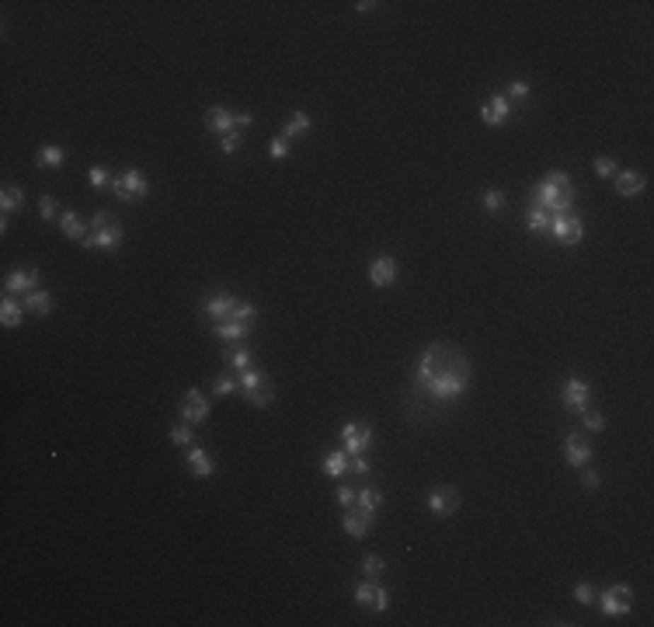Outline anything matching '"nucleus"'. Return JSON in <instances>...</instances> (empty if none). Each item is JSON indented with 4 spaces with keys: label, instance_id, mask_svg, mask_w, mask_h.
I'll return each mask as SVG.
<instances>
[{
    "label": "nucleus",
    "instance_id": "nucleus-5",
    "mask_svg": "<svg viewBox=\"0 0 654 627\" xmlns=\"http://www.w3.org/2000/svg\"><path fill=\"white\" fill-rule=\"evenodd\" d=\"M112 192H115V199H119V203H139V199H147V196H150V181H147V174H143V171L129 167V171H122V174L112 181Z\"/></svg>",
    "mask_w": 654,
    "mask_h": 627
},
{
    "label": "nucleus",
    "instance_id": "nucleus-48",
    "mask_svg": "<svg viewBox=\"0 0 654 627\" xmlns=\"http://www.w3.org/2000/svg\"><path fill=\"white\" fill-rule=\"evenodd\" d=\"M348 467H352L355 474H369V460L362 457V453H359V457H352V463H348Z\"/></svg>",
    "mask_w": 654,
    "mask_h": 627
},
{
    "label": "nucleus",
    "instance_id": "nucleus-20",
    "mask_svg": "<svg viewBox=\"0 0 654 627\" xmlns=\"http://www.w3.org/2000/svg\"><path fill=\"white\" fill-rule=\"evenodd\" d=\"M59 227H63V237H67V241H81V244L87 241V234H91V227L84 223V216L74 213V209L59 216Z\"/></svg>",
    "mask_w": 654,
    "mask_h": 627
},
{
    "label": "nucleus",
    "instance_id": "nucleus-18",
    "mask_svg": "<svg viewBox=\"0 0 654 627\" xmlns=\"http://www.w3.org/2000/svg\"><path fill=\"white\" fill-rule=\"evenodd\" d=\"M616 192L619 196H626V199H637L644 188H648V178L641 174V171H616Z\"/></svg>",
    "mask_w": 654,
    "mask_h": 627
},
{
    "label": "nucleus",
    "instance_id": "nucleus-31",
    "mask_svg": "<svg viewBox=\"0 0 654 627\" xmlns=\"http://www.w3.org/2000/svg\"><path fill=\"white\" fill-rule=\"evenodd\" d=\"M526 227H529L532 234H550V213L546 209H529V216H526Z\"/></svg>",
    "mask_w": 654,
    "mask_h": 627
},
{
    "label": "nucleus",
    "instance_id": "nucleus-1",
    "mask_svg": "<svg viewBox=\"0 0 654 627\" xmlns=\"http://www.w3.org/2000/svg\"><path fill=\"white\" fill-rule=\"evenodd\" d=\"M414 380L421 390H428L432 397L439 401H456L466 387H470V359L449 345V341H432L421 359H418V370H414Z\"/></svg>",
    "mask_w": 654,
    "mask_h": 627
},
{
    "label": "nucleus",
    "instance_id": "nucleus-36",
    "mask_svg": "<svg viewBox=\"0 0 654 627\" xmlns=\"http://www.w3.org/2000/svg\"><path fill=\"white\" fill-rule=\"evenodd\" d=\"M234 390H241V383H237L234 376H216V380H212V397H226V394H234Z\"/></svg>",
    "mask_w": 654,
    "mask_h": 627
},
{
    "label": "nucleus",
    "instance_id": "nucleus-37",
    "mask_svg": "<svg viewBox=\"0 0 654 627\" xmlns=\"http://www.w3.org/2000/svg\"><path fill=\"white\" fill-rule=\"evenodd\" d=\"M272 387H265V390H254V394H247V405L251 408H272Z\"/></svg>",
    "mask_w": 654,
    "mask_h": 627
},
{
    "label": "nucleus",
    "instance_id": "nucleus-21",
    "mask_svg": "<svg viewBox=\"0 0 654 627\" xmlns=\"http://www.w3.org/2000/svg\"><path fill=\"white\" fill-rule=\"evenodd\" d=\"M212 334L219 341H244L251 334V324L247 321H219V324H212Z\"/></svg>",
    "mask_w": 654,
    "mask_h": 627
},
{
    "label": "nucleus",
    "instance_id": "nucleus-27",
    "mask_svg": "<svg viewBox=\"0 0 654 627\" xmlns=\"http://www.w3.org/2000/svg\"><path fill=\"white\" fill-rule=\"evenodd\" d=\"M25 206V188H18V185H4V192H0V209H4V216H11L14 209Z\"/></svg>",
    "mask_w": 654,
    "mask_h": 627
},
{
    "label": "nucleus",
    "instance_id": "nucleus-3",
    "mask_svg": "<svg viewBox=\"0 0 654 627\" xmlns=\"http://www.w3.org/2000/svg\"><path fill=\"white\" fill-rule=\"evenodd\" d=\"M125 241V230H122V223L112 216V213H105V209H98L94 216H91V234H87V241H84L81 248H87V251H94V248H101V251H115L119 244Z\"/></svg>",
    "mask_w": 654,
    "mask_h": 627
},
{
    "label": "nucleus",
    "instance_id": "nucleus-4",
    "mask_svg": "<svg viewBox=\"0 0 654 627\" xmlns=\"http://www.w3.org/2000/svg\"><path fill=\"white\" fill-rule=\"evenodd\" d=\"M202 314L212 317V324H219V321H247V324H251V321L258 317L254 303H244L241 296H230V293L209 296L202 303Z\"/></svg>",
    "mask_w": 654,
    "mask_h": 627
},
{
    "label": "nucleus",
    "instance_id": "nucleus-16",
    "mask_svg": "<svg viewBox=\"0 0 654 627\" xmlns=\"http://www.w3.org/2000/svg\"><path fill=\"white\" fill-rule=\"evenodd\" d=\"M508 115H512V101L505 94H490L484 101V108H481V123L484 125H505Z\"/></svg>",
    "mask_w": 654,
    "mask_h": 627
},
{
    "label": "nucleus",
    "instance_id": "nucleus-11",
    "mask_svg": "<svg viewBox=\"0 0 654 627\" xmlns=\"http://www.w3.org/2000/svg\"><path fill=\"white\" fill-rule=\"evenodd\" d=\"M459 502H463V495H459V488H435L432 495H428V512L435 516V519H449L452 512L459 509Z\"/></svg>",
    "mask_w": 654,
    "mask_h": 627
},
{
    "label": "nucleus",
    "instance_id": "nucleus-8",
    "mask_svg": "<svg viewBox=\"0 0 654 627\" xmlns=\"http://www.w3.org/2000/svg\"><path fill=\"white\" fill-rule=\"evenodd\" d=\"M341 446L348 457H359L372 446V425L369 422H345L341 425Z\"/></svg>",
    "mask_w": 654,
    "mask_h": 627
},
{
    "label": "nucleus",
    "instance_id": "nucleus-14",
    "mask_svg": "<svg viewBox=\"0 0 654 627\" xmlns=\"http://www.w3.org/2000/svg\"><path fill=\"white\" fill-rule=\"evenodd\" d=\"M39 283H42L39 269H18V272H11V276L4 279V293H7V296H14V293H21V296H25V293L35 290Z\"/></svg>",
    "mask_w": 654,
    "mask_h": 627
},
{
    "label": "nucleus",
    "instance_id": "nucleus-22",
    "mask_svg": "<svg viewBox=\"0 0 654 627\" xmlns=\"http://www.w3.org/2000/svg\"><path fill=\"white\" fill-rule=\"evenodd\" d=\"M369 523H372V519H369V516H362L359 509H355V512L348 509V512H345V519H341L345 533H348V537H355V541H362V537L369 533Z\"/></svg>",
    "mask_w": 654,
    "mask_h": 627
},
{
    "label": "nucleus",
    "instance_id": "nucleus-9",
    "mask_svg": "<svg viewBox=\"0 0 654 627\" xmlns=\"http://www.w3.org/2000/svg\"><path fill=\"white\" fill-rule=\"evenodd\" d=\"M561 401H564V408L568 412H588V401H592V387H588V380H581V376H568L564 380V390H561Z\"/></svg>",
    "mask_w": 654,
    "mask_h": 627
},
{
    "label": "nucleus",
    "instance_id": "nucleus-13",
    "mask_svg": "<svg viewBox=\"0 0 654 627\" xmlns=\"http://www.w3.org/2000/svg\"><path fill=\"white\" fill-rule=\"evenodd\" d=\"M369 283H372L376 290H386V286H394V283H397V261H394L390 254H379V258H372V265H369Z\"/></svg>",
    "mask_w": 654,
    "mask_h": 627
},
{
    "label": "nucleus",
    "instance_id": "nucleus-34",
    "mask_svg": "<svg viewBox=\"0 0 654 627\" xmlns=\"http://www.w3.org/2000/svg\"><path fill=\"white\" fill-rule=\"evenodd\" d=\"M226 363L241 373V370H251V366H254V356H251V349L244 345V349H237V352H226Z\"/></svg>",
    "mask_w": 654,
    "mask_h": 627
},
{
    "label": "nucleus",
    "instance_id": "nucleus-15",
    "mask_svg": "<svg viewBox=\"0 0 654 627\" xmlns=\"http://www.w3.org/2000/svg\"><path fill=\"white\" fill-rule=\"evenodd\" d=\"M564 460H568L571 467H588V460H592V443H588L585 436H578V432H568V436H564Z\"/></svg>",
    "mask_w": 654,
    "mask_h": 627
},
{
    "label": "nucleus",
    "instance_id": "nucleus-47",
    "mask_svg": "<svg viewBox=\"0 0 654 627\" xmlns=\"http://www.w3.org/2000/svg\"><path fill=\"white\" fill-rule=\"evenodd\" d=\"M581 485H585V488H588V492H595V488H599V485H602V478H599V474H595V470H585V478H581Z\"/></svg>",
    "mask_w": 654,
    "mask_h": 627
},
{
    "label": "nucleus",
    "instance_id": "nucleus-7",
    "mask_svg": "<svg viewBox=\"0 0 654 627\" xmlns=\"http://www.w3.org/2000/svg\"><path fill=\"white\" fill-rule=\"evenodd\" d=\"M550 234H553V241H561V244H581V237H585V223H581V216L578 213H557V216H550Z\"/></svg>",
    "mask_w": 654,
    "mask_h": 627
},
{
    "label": "nucleus",
    "instance_id": "nucleus-12",
    "mask_svg": "<svg viewBox=\"0 0 654 627\" xmlns=\"http://www.w3.org/2000/svg\"><path fill=\"white\" fill-rule=\"evenodd\" d=\"M205 418H209V397H205L199 387H192V390L185 394V401H181V422L199 425Z\"/></svg>",
    "mask_w": 654,
    "mask_h": 627
},
{
    "label": "nucleus",
    "instance_id": "nucleus-38",
    "mask_svg": "<svg viewBox=\"0 0 654 627\" xmlns=\"http://www.w3.org/2000/svg\"><path fill=\"white\" fill-rule=\"evenodd\" d=\"M481 203H484V209H488V213H498V209L505 206V192H501V188H488Z\"/></svg>",
    "mask_w": 654,
    "mask_h": 627
},
{
    "label": "nucleus",
    "instance_id": "nucleus-30",
    "mask_svg": "<svg viewBox=\"0 0 654 627\" xmlns=\"http://www.w3.org/2000/svg\"><path fill=\"white\" fill-rule=\"evenodd\" d=\"M303 132H310V115H306V112H292L289 123L282 125V136H286V140H296V136H303Z\"/></svg>",
    "mask_w": 654,
    "mask_h": 627
},
{
    "label": "nucleus",
    "instance_id": "nucleus-29",
    "mask_svg": "<svg viewBox=\"0 0 654 627\" xmlns=\"http://www.w3.org/2000/svg\"><path fill=\"white\" fill-rule=\"evenodd\" d=\"M63 161H67V150H63V147H56V143L39 147V157H35V164L39 167H59Z\"/></svg>",
    "mask_w": 654,
    "mask_h": 627
},
{
    "label": "nucleus",
    "instance_id": "nucleus-45",
    "mask_svg": "<svg viewBox=\"0 0 654 627\" xmlns=\"http://www.w3.org/2000/svg\"><path fill=\"white\" fill-rule=\"evenodd\" d=\"M508 94H512V98H519V101H526V98H529V84L526 81H512L508 84Z\"/></svg>",
    "mask_w": 654,
    "mask_h": 627
},
{
    "label": "nucleus",
    "instance_id": "nucleus-43",
    "mask_svg": "<svg viewBox=\"0 0 654 627\" xmlns=\"http://www.w3.org/2000/svg\"><path fill=\"white\" fill-rule=\"evenodd\" d=\"M585 415V429L588 432H602L606 429V415H599V412H581Z\"/></svg>",
    "mask_w": 654,
    "mask_h": 627
},
{
    "label": "nucleus",
    "instance_id": "nucleus-42",
    "mask_svg": "<svg viewBox=\"0 0 654 627\" xmlns=\"http://www.w3.org/2000/svg\"><path fill=\"white\" fill-rule=\"evenodd\" d=\"M56 213H59V203H56L52 196H42V199H39V216H42V220H52Z\"/></svg>",
    "mask_w": 654,
    "mask_h": 627
},
{
    "label": "nucleus",
    "instance_id": "nucleus-49",
    "mask_svg": "<svg viewBox=\"0 0 654 627\" xmlns=\"http://www.w3.org/2000/svg\"><path fill=\"white\" fill-rule=\"evenodd\" d=\"M376 7H379V4H372V0H359V4H355L359 14H369V11H376Z\"/></svg>",
    "mask_w": 654,
    "mask_h": 627
},
{
    "label": "nucleus",
    "instance_id": "nucleus-23",
    "mask_svg": "<svg viewBox=\"0 0 654 627\" xmlns=\"http://www.w3.org/2000/svg\"><path fill=\"white\" fill-rule=\"evenodd\" d=\"M188 470L195 474V478H209L216 467H212V460H209V453H205L202 446H188Z\"/></svg>",
    "mask_w": 654,
    "mask_h": 627
},
{
    "label": "nucleus",
    "instance_id": "nucleus-44",
    "mask_svg": "<svg viewBox=\"0 0 654 627\" xmlns=\"http://www.w3.org/2000/svg\"><path fill=\"white\" fill-rule=\"evenodd\" d=\"M574 599H578V603H595V585L578 582L574 585Z\"/></svg>",
    "mask_w": 654,
    "mask_h": 627
},
{
    "label": "nucleus",
    "instance_id": "nucleus-2",
    "mask_svg": "<svg viewBox=\"0 0 654 627\" xmlns=\"http://www.w3.org/2000/svg\"><path fill=\"white\" fill-rule=\"evenodd\" d=\"M574 199H578V188H574V181H571L568 171H550V174L536 185V192H532V206L546 209L550 216L571 213Z\"/></svg>",
    "mask_w": 654,
    "mask_h": 627
},
{
    "label": "nucleus",
    "instance_id": "nucleus-19",
    "mask_svg": "<svg viewBox=\"0 0 654 627\" xmlns=\"http://www.w3.org/2000/svg\"><path fill=\"white\" fill-rule=\"evenodd\" d=\"M21 307H25V314L49 317V314H52V307H56V300H52V293L32 290V293H25V296H21Z\"/></svg>",
    "mask_w": 654,
    "mask_h": 627
},
{
    "label": "nucleus",
    "instance_id": "nucleus-6",
    "mask_svg": "<svg viewBox=\"0 0 654 627\" xmlns=\"http://www.w3.org/2000/svg\"><path fill=\"white\" fill-rule=\"evenodd\" d=\"M599 606H602L606 617H626V614L633 610V589L626 582H616V585H609V589H602Z\"/></svg>",
    "mask_w": 654,
    "mask_h": 627
},
{
    "label": "nucleus",
    "instance_id": "nucleus-24",
    "mask_svg": "<svg viewBox=\"0 0 654 627\" xmlns=\"http://www.w3.org/2000/svg\"><path fill=\"white\" fill-rule=\"evenodd\" d=\"M348 463H352V457L345 453V450H327V457H324V474L327 478H341L345 470H348Z\"/></svg>",
    "mask_w": 654,
    "mask_h": 627
},
{
    "label": "nucleus",
    "instance_id": "nucleus-33",
    "mask_svg": "<svg viewBox=\"0 0 654 627\" xmlns=\"http://www.w3.org/2000/svg\"><path fill=\"white\" fill-rule=\"evenodd\" d=\"M383 572H386V561H383L379 554H366V558H362V575H366V579H376V582H379Z\"/></svg>",
    "mask_w": 654,
    "mask_h": 627
},
{
    "label": "nucleus",
    "instance_id": "nucleus-17",
    "mask_svg": "<svg viewBox=\"0 0 654 627\" xmlns=\"http://www.w3.org/2000/svg\"><path fill=\"white\" fill-rule=\"evenodd\" d=\"M202 123L209 132H219V136H226L230 129H237V112H230V108H223V105H212V108H205Z\"/></svg>",
    "mask_w": 654,
    "mask_h": 627
},
{
    "label": "nucleus",
    "instance_id": "nucleus-26",
    "mask_svg": "<svg viewBox=\"0 0 654 627\" xmlns=\"http://www.w3.org/2000/svg\"><path fill=\"white\" fill-rule=\"evenodd\" d=\"M237 383H241V390H244V397H247V394H254V390H265V387H268V376L251 366V370H241V373H237Z\"/></svg>",
    "mask_w": 654,
    "mask_h": 627
},
{
    "label": "nucleus",
    "instance_id": "nucleus-25",
    "mask_svg": "<svg viewBox=\"0 0 654 627\" xmlns=\"http://www.w3.org/2000/svg\"><path fill=\"white\" fill-rule=\"evenodd\" d=\"M21 321H25V307L14 303L11 296H4V303H0V324L4 328H18Z\"/></svg>",
    "mask_w": 654,
    "mask_h": 627
},
{
    "label": "nucleus",
    "instance_id": "nucleus-46",
    "mask_svg": "<svg viewBox=\"0 0 654 627\" xmlns=\"http://www.w3.org/2000/svg\"><path fill=\"white\" fill-rule=\"evenodd\" d=\"M355 499H359V495H355L348 485H341V488H338V502H341L345 509H352V505H355Z\"/></svg>",
    "mask_w": 654,
    "mask_h": 627
},
{
    "label": "nucleus",
    "instance_id": "nucleus-32",
    "mask_svg": "<svg viewBox=\"0 0 654 627\" xmlns=\"http://www.w3.org/2000/svg\"><path fill=\"white\" fill-rule=\"evenodd\" d=\"M171 443L188 450V446L195 443V432H192V425H188V422H178V425H171Z\"/></svg>",
    "mask_w": 654,
    "mask_h": 627
},
{
    "label": "nucleus",
    "instance_id": "nucleus-10",
    "mask_svg": "<svg viewBox=\"0 0 654 627\" xmlns=\"http://www.w3.org/2000/svg\"><path fill=\"white\" fill-rule=\"evenodd\" d=\"M355 603L386 614V610H390V592L376 582V579H362V582H355Z\"/></svg>",
    "mask_w": 654,
    "mask_h": 627
},
{
    "label": "nucleus",
    "instance_id": "nucleus-41",
    "mask_svg": "<svg viewBox=\"0 0 654 627\" xmlns=\"http://www.w3.org/2000/svg\"><path fill=\"white\" fill-rule=\"evenodd\" d=\"M616 171H619V164L613 157H595V174L599 178H616Z\"/></svg>",
    "mask_w": 654,
    "mask_h": 627
},
{
    "label": "nucleus",
    "instance_id": "nucleus-39",
    "mask_svg": "<svg viewBox=\"0 0 654 627\" xmlns=\"http://www.w3.org/2000/svg\"><path fill=\"white\" fill-rule=\"evenodd\" d=\"M219 150H223V154H237V150H241V129H230V132L219 140Z\"/></svg>",
    "mask_w": 654,
    "mask_h": 627
},
{
    "label": "nucleus",
    "instance_id": "nucleus-40",
    "mask_svg": "<svg viewBox=\"0 0 654 627\" xmlns=\"http://www.w3.org/2000/svg\"><path fill=\"white\" fill-rule=\"evenodd\" d=\"M268 157H272V161H282V157H289V140H286V136H275V140L268 143Z\"/></svg>",
    "mask_w": 654,
    "mask_h": 627
},
{
    "label": "nucleus",
    "instance_id": "nucleus-28",
    "mask_svg": "<svg viewBox=\"0 0 654 627\" xmlns=\"http://www.w3.org/2000/svg\"><path fill=\"white\" fill-rule=\"evenodd\" d=\"M355 502H359V512H362V516L376 519V512H379V505H383V495H379L376 488H362Z\"/></svg>",
    "mask_w": 654,
    "mask_h": 627
},
{
    "label": "nucleus",
    "instance_id": "nucleus-35",
    "mask_svg": "<svg viewBox=\"0 0 654 627\" xmlns=\"http://www.w3.org/2000/svg\"><path fill=\"white\" fill-rule=\"evenodd\" d=\"M87 181H91V188H105V185H112L115 178H112V171L101 164H91V171H87Z\"/></svg>",
    "mask_w": 654,
    "mask_h": 627
}]
</instances>
